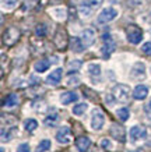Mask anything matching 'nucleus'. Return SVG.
<instances>
[{
	"mask_svg": "<svg viewBox=\"0 0 151 152\" xmlns=\"http://www.w3.org/2000/svg\"><path fill=\"white\" fill-rule=\"evenodd\" d=\"M112 95L115 96L116 101L122 102V103H126L129 101V98H130V87L124 85V84H118L112 89Z\"/></svg>",
	"mask_w": 151,
	"mask_h": 152,
	"instance_id": "obj_1",
	"label": "nucleus"
},
{
	"mask_svg": "<svg viewBox=\"0 0 151 152\" xmlns=\"http://www.w3.org/2000/svg\"><path fill=\"white\" fill-rule=\"evenodd\" d=\"M126 37L127 41L133 45H138L143 39V31L141 28H138L137 25H129L126 28Z\"/></svg>",
	"mask_w": 151,
	"mask_h": 152,
	"instance_id": "obj_2",
	"label": "nucleus"
},
{
	"mask_svg": "<svg viewBox=\"0 0 151 152\" xmlns=\"http://www.w3.org/2000/svg\"><path fill=\"white\" fill-rule=\"evenodd\" d=\"M116 17H118L116 9H113V7H106V9H104L98 14L96 23L101 24V25H102V24H108V23H110V21H113Z\"/></svg>",
	"mask_w": 151,
	"mask_h": 152,
	"instance_id": "obj_3",
	"label": "nucleus"
},
{
	"mask_svg": "<svg viewBox=\"0 0 151 152\" xmlns=\"http://www.w3.org/2000/svg\"><path fill=\"white\" fill-rule=\"evenodd\" d=\"M53 43H55V46L59 49V50H64L67 45H69V37H67V32L64 31V29H57L55 34V37H53Z\"/></svg>",
	"mask_w": 151,
	"mask_h": 152,
	"instance_id": "obj_4",
	"label": "nucleus"
},
{
	"mask_svg": "<svg viewBox=\"0 0 151 152\" xmlns=\"http://www.w3.org/2000/svg\"><path fill=\"white\" fill-rule=\"evenodd\" d=\"M104 124H105V115H104L99 109H94V110H92V117H91L92 130L99 131V130H102Z\"/></svg>",
	"mask_w": 151,
	"mask_h": 152,
	"instance_id": "obj_5",
	"label": "nucleus"
},
{
	"mask_svg": "<svg viewBox=\"0 0 151 152\" xmlns=\"http://www.w3.org/2000/svg\"><path fill=\"white\" fill-rule=\"evenodd\" d=\"M18 39H20V31L17 29V28L10 27V28L6 29L4 35H3V42H4V45H7V46H13Z\"/></svg>",
	"mask_w": 151,
	"mask_h": 152,
	"instance_id": "obj_6",
	"label": "nucleus"
},
{
	"mask_svg": "<svg viewBox=\"0 0 151 152\" xmlns=\"http://www.w3.org/2000/svg\"><path fill=\"white\" fill-rule=\"evenodd\" d=\"M102 41H104V45H102V48H101V52H102L104 59H108V57L110 56V53L115 50V42L112 41L110 34H104Z\"/></svg>",
	"mask_w": 151,
	"mask_h": 152,
	"instance_id": "obj_7",
	"label": "nucleus"
},
{
	"mask_svg": "<svg viewBox=\"0 0 151 152\" xmlns=\"http://www.w3.org/2000/svg\"><path fill=\"white\" fill-rule=\"evenodd\" d=\"M130 77L133 80H136V81L146 78V64L141 63V61H137L130 70Z\"/></svg>",
	"mask_w": 151,
	"mask_h": 152,
	"instance_id": "obj_8",
	"label": "nucleus"
},
{
	"mask_svg": "<svg viewBox=\"0 0 151 152\" xmlns=\"http://www.w3.org/2000/svg\"><path fill=\"white\" fill-rule=\"evenodd\" d=\"M109 134L110 137L119 142H126V133H124V129L119 124H112L109 129Z\"/></svg>",
	"mask_w": 151,
	"mask_h": 152,
	"instance_id": "obj_9",
	"label": "nucleus"
},
{
	"mask_svg": "<svg viewBox=\"0 0 151 152\" xmlns=\"http://www.w3.org/2000/svg\"><path fill=\"white\" fill-rule=\"evenodd\" d=\"M56 140H57V142L62 144V145H67V144L71 142V131H70V129L67 126L62 127V129L57 131Z\"/></svg>",
	"mask_w": 151,
	"mask_h": 152,
	"instance_id": "obj_10",
	"label": "nucleus"
},
{
	"mask_svg": "<svg viewBox=\"0 0 151 152\" xmlns=\"http://www.w3.org/2000/svg\"><path fill=\"white\" fill-rule=\"evenodd\" d=\"M80 39H81L82 45L85 48H90L95 42V31L92 29V28H85L84 31L81 32V37H80Z\"/></svg>",
	"mask_w": 151,
	"mask_h": 152,
	"instance_id": "obj_11",
	"label": "nucleus"
},
{
	"mask_svg": "<svg viewBox=\"0 0 151 152\" xmlns=\"http://www.w3.org/2000/svg\"><path fill=\"white\" fill-rule=\"evenodd\" d=\"M129 135H130L132 141H138V140L147 137V130L144 127H140V126H133L129 131Z\"/></svg>",
	"mask_w": 151,
	"mask_h": 152,
	"instance_id": "obj_12",
	"label": "nucleus"
},
{
	"mask_svg": "<svg viewBox=\"0 0 151 152\" xmlns=\"http://www.w3.org/2000/svg\"><path fill=\"white\" fill-rule=\"evenodd\" d=\"M62 75H63V70L62 69H56V70H53L52 73L46 77V84L48 85H57V84H60V81H62Z\"/></svg>",
	"mask_w": 151,
	"mask_h": 152,
	"instance_id": "obj_13",
	"label": "nucleus"
},
{
	"mask_svg": "<svg viewBox=\"0 0 151 152\" xmlns=\"http://www.w3.org/2000/svg\"><path fill=\"white\" fill-rule=\"evenodd\" d=\"M147 95H148V88L146 85H143V84L137 85L134 88V91H133V98L137 99V101H144L147 98Z\"/></svg>",
	"mask_w": 151,
	"mask_h": 152,
	"instance_id": "obj_14",
	"label": "nucleus"
},
{
	"mask_svg": "<svg viewBox=\"0 0 151 152\" xmlns=\"http://www.w3.org/2000/svg\"><path fill=\"white\" fill-rule=\"evenodd\" d=\"M76 147L80 152H87L91 147V140L88 138V137H78L76 140Z\"/></svg>",
	"mask_w": 151,
	"mask_h": 152,
	"instance_id": "obj_15",
	"label": "nucleus"
},
{
	"mask_svg": "<svg viewBox=\"0 0 151 152\" xmlns=\"http://www.w3.org/2000/svg\"><path fill=\"white\" fill-rule=\"evenodd\" d=\"M78 99V95L73 91H67V92H63L60 95V102L63 103V105H70V103H74V102H77Z\"/></svg>",
	"mask_w": 151,
	"mask_h": 152,
	"instance_id": "obj_16",
	"label": "nucleus"
},
{
	"mask_svg": "<svg viewBox=\"0 0 151 152\" xmlns=\"http://www.w3.org/2000/svg\"><path fill=\"white\" fill-rule=\"evenodd\" d=\"M70 48H71V50H73L74 53H81V52L85 49V46L82 45L81 39L77 37H73L70 39Z\"/></svg>",
	"mask_w": 151,
	"mask_h": 152,
	"instance_id": "obj_17",
	"label": "nucleus"
},
{
	"mask_svg": "<svg viewBox=\"0 0 151 152\" xmlns=\"http://www.w3.org/2000/svg\"><path fill=\"white\" fill-rule=\"evenodd\" d=\"M49 67H50V61L48 59L38 60L37 63L34 64V69H35V71H37V73H45Z\"/></svg>",
	"mask_w": 151,
	"mask_h": 152,
	"instance_id": "obj_18",
	"label": "nucleus"
},
{
	"mask_svg": "<svg viewBox=\"0 0 151 152\" xmlns=\"http://www.w3.org/2000/svg\"><path fill=\"white\" fill-rule=\"evenodd\" d=\"M59 113H53V115H49L46 116L45 120H43V123H45V126H48V127H55L57 123H59Z\"/></svg>",
	"mask_w": 151,
	"mask_h": 152,
	"instance_id": "obj_19",
	"label": "nucleus"
},
{
	"mask_svg": "<svg viewBox=\"0 0 151 152\" xmlns=\"http://www.w3.org/2000/svg\"><path fill=\"white\" fill-rule=\"evenodd\" d=\"M17 127H10L7 129V133H6L4 130H1V141H10V140L15 137L17 135Z\"/></svg>",
	"mask_w": 151,
	"mask_h": 152,
	"instance_id": "obj_20",
	"label": "nucleus"
},
{
	"mask_svg": "<svg viewBox=\"0 0 151 152\" xmlns=\"http://www.w3.org/2000/svg\"><path fill=\"white\" fill-rule=\"evenodd\" d=\"M78 10H80V14H81L82 17H90L91 13H92V7L87 3V0H84L81 4H80Z\"/></svg>",
	"mask_w": 151,
	"mask_h": 152,
	"instance_id": "obj_21",
	"label": "nucleus"
},
{
	"mask_svg": "<svg viewBox=\"0 0 151 152\" xmlns=\"http://www.w3.org/2000/svg\"><path fill=\"white\" fill-rule=\"evenodd\" d=\"M17 103H18V96H17L15 94H10L4 101V107L11 109V107H14V106H17Z\"/></svg>",
	"mask_w": 151,
	"mask_h": 152,
	"instance_id": "obj_22",
	"label": "nucleus"
},
{
	"mask_svg": "<svg viewBox=\"0 0 151 152\" xmlns=\"http://www.w3.org/2000/svg\"><path fill=\"white\" fill-rule=\"evenodd\" d=\"M88 74L91 75L92 78H98L101 75V66L96 63H91L88 66Z\"/></svg>",
	"mask_w": 151,
	"mask_h": 152,
	"instance_id": "obj_23",
	"label": "nucleus"
},
{
	"mask_svg": "<svg viewBox=\"0 0 151 152\" xmlns=\"http://www.w3.org/2000/svg\"><path fill=\"white\" fill-rule=\"evenodd\" d=\"M87 109H88L87 103H77L76 106H73V113L76 116H81L87 112Z\"/></svg>",
	"mask_w": 151,
	"mask_h": 152,
	"instance_id": "obj_24",
	"label": "nucleus"
},
{
	"mask_svg": "<svg viewBox=\"0 0 151 152\" xmlns=\"http://www.w3.org/2000/svg\"><path fill=\"white\" fill-rule=\"evenodd\" d=\"M24 129L27 131H34L38 129V121L35 119H28L24 121Z\"/></svg>",
	"mask_w": 151,
	"mask_h": 152,
	"instance_id": "obj_25",
	"label": "nucleus"
},
{
	"mask_svg": "<svg viewBox=\"0 0 151 152\" xmlns=\"http://www.w3.org/2000/svg\"><path fill=\"white\" fill-rule=\"evenodd\" d=\"M50 141L49 140H42L41 142L38 144V147H37V152H46V151H49L50 149Z\"/></svg>",
	"mask_w": 151,
	"mask_h": 152,
	"instance_id": "obj_26",
	"label": "nucleus"
},
{
	"mask_svg": "<svg viewBox=\"0 0 151 152\" xmlns=\"http://www.w3.org/2000/svg\"><path fill=\"white\" fill-rule=\"evenodd\" d=\"M48 34V28H46V24H38L37 28H35V35L39 38H43Z\"/></svg>",
	"mask_w": 151,
	"mask_h": 152,
	"instance_id": "obj_27",
	"label": "nucleus"
},
{
	"mask_svg": "<svg viewBox=\"0 0 151 152\" xmlns=\"http://www.w3.org/2000/svg\"><path fill=\"white\" fill-rule=\"evenodd\" d=\"M116 115H118V117L120 119V121H126V120L129 119L130 113H129L127 107H122V109H119V110L116 112Z\"/></svg>",
	"mask_w": 151,
	"mask_h": 152,
	"instance_id": "obj_28",
	"label": "nucleus"
},
{
	"mask_svg": "<svg viewBox=\"0 0 151 152\" xmlns=\"http://www.w3.org/2000/svg\"><path fill=\"white\" fill-rule=\"evenodd\" d=\"M52 14L55 15V18L60 20V21H63V20L66 18V10L64 9H56L52 11Z\"/></svg>",
	"mask_w": 151,
	"mask_h": 152,
	"instance_id": "obj_29",
	"label": "nucleus"
},
{
	"mask_svg": "<svg viewBox=\"0 0 151 152\" xmlns=\"http://www.w3.org/2000/svg\"><path fill=\"white\" fill-rule=\"evenodd\" d=\"M37 4H38V0H25V1H24V6H23V10L24 11L32 10Z\"/></svg>",
	"mask_w": 151,
	"mask_h": 152,
	"instance_id": "obj_30",
	"label": "nucleus"
},
{
	"mask_svg": "<svg viewBox=\"0 0 151 152\" xmlns=\"http://www.w3.org/2000/svg\"><path fill=\"white\" fill-rule=\"evenodd\" d=\"M101 147L104 148V149H106V151H112L113 149V145L110 142V140H108V138H104L101 141Z\"/></svg>",
	"mask_w": 151,
	"mask_h": 152,
	"instance_id": "obj_31",
	"label": "nucleus"
},
{
	"mask_svg": "<svg viewBox=\"0 0 151 152\" xmlns=\"http://www.w3.org/2000/svg\"><path fill=\"white\" fill-rule=\"evenodd\" d=\"M1 1H3V6L7 7V9H13L18 3V0H1Z\"/></svg>",
	"mask_w": 151,
	"mask_h": 152,
	"instance_id": "obj_32",
	"label": "nucleus"
},
{
	"mask_svg": "<svg viewBox=\"0 0 151 152\" xmlns=\"http://www.w3.org/2000/svg\"><path fill=\"white\" fill-rule=\"evenodd\" d=\"M141 52L147 56H151V42H146L141 46Z\"/></svg>",
	"mask_w": 151,
	"mask_h": 152,
	"instance_id": "obj_33",
	"label": "nucleus"
},
{
	"mask_svg": "<svg viewBox=\"0 0 151 152\" xmlns=\"http://www.w3.org/2000/svg\"><path fill=\"white\" fill-rule=\"evenodd\" d=\"M17 152H31V148H29V145L28 144H20L18 148H17Z\"/></svg>",
	"mask_w": 151,
	"mask_h": 152,
	"instance_id": "obj_34",
	"label": "nucleus"
},
{
	"mask_svg": "<svg viewBox=\"0 0 151 152\" xmlns=\"http://www.w3.org/2000/svg\"><path fill=\"white\" fill-rule=\"evenodd\" d=\"M69 67L71 70H78L81 67V61L80 60H73V61H70L69 63Z\"/></svg>",
	"mask_w": 151,
	"mask_h": 152,
	"instance_id": "obj_35",
	"label": "nucleus"
},
{
	"mask_svg": "<svg viewBox=\"0 0 151 152\" xmlns=\"http://www.w3.org/2000/svg\"><path fill=\"white\" fill-rule=\"evenodd\" d=\"M87 3L91 6L92 9H96V7H99V6H101L102 0H87Z\"/></svg>",
	"mask_w": 151,
	"mask_h": 152,
	"instance_id": "obj_36",
	"label": "nucleus"
},
{
	"mask_svg": "<svg viewBox=\"0 0 151 152\" xmlns=\"http://www.w3.org/2000/svg\"><path fill=\"white\" fill-rule=\"evenodd\" d=\"M143 0H129V6L130 7H137V6L141 4Z\"/></svg>",
	"mask_w": 151,
	"mask_h": 152,
	"instance_id": "obj_37",
	"label": "nucleus"
},
{
	"mask_svg": "<svg viewBox=\"0 0 151 152\" xmlns=\"http://www.w3.org/2000/svg\"><path fill=\"white\" fill-rule=\"evenodd\" d=\"M78 83H80V78H78L77 75H76L74 78L71 77V78H70L69 81H67V84H69V85H76V84H78Z\"/></svg>",
	"mask_w": 151,
	"mask_h": 152,
	"instance_id": "obj_38",
	"label": "nucleus"
},
{
	"mask_svg": "<svg viewBox=\"0 0 151 152\" xmlns=\"http://www.w3.org/2000/svg\"><path fill=\"white\" fill-rule=\"evenodd\" d=\"M144 110H146V113L147 115H148V117H150L151 119V101L148 102V103H147L146 105V107H144Z\"/></svg>",
	"mask_w": 151,
	"mask_h": 152,
	"instance_id": "obj_39",
	"label": "nucleus"
},
{
	"mask_svg": "<svg viewBox=\"0 0 151 152\" xmlns=\"http://www.w3.org/2000/svg\"><path fill=\"white\" fill-rule=\"evenodd\" d=\"M130 152H138V151H130Z\"/></svg>",
	"mask_w": 151,
	"mask_h": 152,
	"instance_id": "obj_40",
	"label": "nucleus"
},
{
	"mask_svg": "<svg viewBox=\"0 0 151 152\" xmlns=\"http://www.w3.org/2000/svg\"><path fill=\"white\" fill-rule=\"evenodd\" d=\"M95 152H104V151H95Z\"/></svg>",
	"mask_w": 151,
	"mask_h": 152,
	"instance_id": "obj_41",
	"label": "nucleus"
},
{
	"mask_svg": "<svg viewBox=\"0 0 151 152\" xmlns=\"http://www.w3.org/2000/svg\"><path fill=\"white\" fill-rule=\"evenodd\" d=\"M150 73H151V69H150Z\"/></svg>",
	"mask_w": 151,
	"mask_h": 152,
	"instance_id": "obj_42",
	"label": "nucleus"
}]
</instances>
